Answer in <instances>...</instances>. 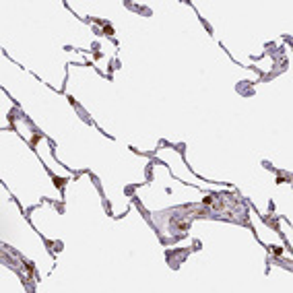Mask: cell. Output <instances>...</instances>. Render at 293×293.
<instances>
[{"mask_svg": "<svg viewBox=\"0 0 293 293\" xmlns=\"http://www.w3.org/2000/svg\"><path fill=\"white\" fill-rule=\"evenodd\" d=\"M54 182H56V186H58V188H62V184H64V180H62V178H54Z\"/></svg>", "mask_w": 293, "mask_h": 293, "instance_id": "cell-1", "label": "cell"}]
</instances>
